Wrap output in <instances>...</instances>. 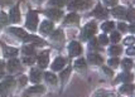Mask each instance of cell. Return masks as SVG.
Wrapping results in <instances>:
<instances>
[{
    "instance_id": "1",
    "label": "cell",
    "mask_w": 135,
    "mask_h": 97,
    "mask_svg": "<svg viewBox=\"0 0 135 97\" xmlns=\"http://www.w3.org/2000/svg\"><path fill=\"white\" fill-rule=\"evenodd\" d=\"M9 32L10 33H13L14 35H17V37H19L22 40H24V42H35V43H38V44H42L43 42L41 40V38H38V37H34V35H30L28 34L24 29H20V28H10L9 29Z\"/></svg>"
},
{
    "instance_id": "2",
    "label": "cell",
    "mask_w": 135,
    "mask_h": 97,
    "mask_svg": "<svg viewBox=\"0 0 135 97\" xmlns=\"http://www.w3.org/2000/svg\"><path fill=\"white\" fill-rule=\"evenodd\" d=\"M96 24L95 23H88L85 25V28L82 30V34H81V38L83 40H88L90 38H92V35L96 33Z\"/></svg>"
},
{
    "instance_id": "3",
    "label": "cell",
    "mask_w": 135,
    "mask_h": 97,
    "mask_svg": "<svg viewBox=\"0 0 135 97\" xmlns=\"http://www.w3.org/2000/svg\"><path fill=\"white\" fill-rule=\"evenodd\" d=\"M91 6V1L90 0H70L68 3V8L70 9H87Z\"/></svg>"
},
{
    "instance_id": "4",
    "label": "cell",
    "mask_w": 135,
    "mask_h": 97,
    "mask_svg": "<svg viewBox=\"0 0 135 97\" xmlns=\"http://www.w3.org/2000/svg\"><path fill=\"white\" fill-rule=\"evenodd\" d=\"M38 25V14L33 10H30L28 13V17H27V28L30 30H35Z\"/></svg>"
},
{
    "instance_id": "5",
    "label": "cell",
    "mask_w": 135,
    "mask_h": 97,
    "mask_svg": "<svg viewBox=\"0 0 135 97\" xmlns=\"http://www.w3.org/2000/svg\"><path fill=\"white\" fill-rule=\"evenodd\" d=\"M14 86V78L13 77H8L4 80V82L0 83V95H5L6 92L9 91Z\"/></svg>"
},
{
    "instance_id": "6",
    "label": "cell",
    "mask_w": 135,
    "mask_h": 97,
    "mask_svg": "<svg viewBox=\"0 0 135 97\" xmlns=\"http://www.w3.org/2000/svg\"><path fill=\"white\" fill-rule=\"evenodd\" d=\"M68 49H70V56H71V57L78 56V54H81V52H82L81 44H80L78 42H71Z\"/></svg>"
},
{
    "instance_id": "7",
    "label": "cell",
    "mask_w": 135,
    "mask_h": 97,
    "mask_svg": "<svg viewBox=\"0 0 135 97\" xmlns=\"http://www.w3.org/2000/svg\"><path fill=\"white\" fill-rule=\"evenodd\" d=\"M66 63H67V59H66V58L57 57L56 59H54L53 64H52V69H54V71H61V69L65 67Z\"/></svg>"
},
{
    "instance_id": "8",
    "label": "cell",
    "mask_w": 135,
    "mask_h": 97,
    "mask_svg": "<svg viewBox=\"0 0 135 97\" xmlns=\"http://www.w3.org/2000/svg\"><path fill=\"white\" fill-rule=\"evenodd\" d=\"M46 15H47L48 18H51V19L58 20V19L62 18L63 13L61 12V10H58V9H48L47 12H46Z\"/></svg>"
},
{
    "instance_id": "9",
    "label": "cell",
    "mask_w": 135,
    "mask_h": 97,
    "mask_svg": "<svg viewBox=\"0 0 135 97\" xmlns=\"http://www.w3.org/2000/svg\"><path fill=\"white\" fill-rule=\"evenodd\" d=\"M48 52H42L38 57V63H39V67L42 68H46L48 66Z\"/></svg>"
},
{
    "instance_id": "10",
    "label": "cell",
    "mask_w": 135,
    "mask_h": 97,
    "mask_svg": "<svg viewBox=\"0 0 135 97\" xmlns=\"http://www.w3.org/2000/svg\"><path fill=\"white\" fill-rule=\"evenodd\" d=\"M92 15H94V17H96V18H100V19H102V18L107 17V12H106L105 9H104V8L99 4V5L96 6V9L92 12Z\"/></svg>"
},
{
    "instance_id": "11",
    "label": "cell",
    "mask_w": 135,
    "mask_h": 97,
    "mask_svg": "<svg viewBox=\"0 0 135 97\" xmlns=\"http://www.w3.org/2000/svg\"><path fill=\"white\" fill-rule=\"evenodd\" d=\"M10 22L13 23H19L20 22V14H19V10H18V8H13L12 10H10Z\"/></svg>"
},
{
    "instance_id": "12",
    "label": "cell",
    "mask_w": 135,
    "mask_h": 97,
    "mask_svg": "<svg viewBox=\"0 0 135 97\" xmlns=\"http://www.w3.org/2000/svg\"><path fill=\"white\" fill-rule=\"evenodd\" d=\"M19 67H20V63H19L18 59H10L9 63H8V69H9L10 72H15V71H18Z\"/></svg>"
},
{
    "instance_id": "13",
    "label": "cell",
    "mask_w": 135,
    "mask_h": 97,
    "mask_svg": "<svg viewBox=\"0 0 135 97\" xmlns=\"http://www.w3.org/2000/svg\"><path fill=\"white\" fill-rule=\"evenodd\" d=\"M53 29V24L51 22H43L41 25V32L43 34H48L51 33V30Z\"/></svg>"
},
{
    "instance_id": "14",
    "label": "cell",
    "mask_w": 135,
    "mask_h": 97,
    "mask_svg": "<svg viewBox=\"0 0 135 97\" xmlns=\"http://www.w3.org/2000/svg\"><path fill=\"white\" fill-rule=\"evenodd\" d=\"M112 14L118 18H123L126 15V10H125V8H123V6H116V8L112 9Z\"/></svg>"
},
{
    "instance_id": "15",
    "label": "cell",
    "mask_w": 135,
    "mask_h": 97,
    "mask_svg": "<svg viewBox=\"0 0 135 97\" xmlns=\"http://www.w3.org/2000/svg\"><path fill=\"white\" fill-rule=\"evenodd\" d=\"M86 67H87V64H86V61H85L83 58H81V59H77L76 62H75V68H76L77 71H80V72L85 71V69H86Z\"/></svg>"
},
{
    "instance_id": "16",
    "label": "cell",
    "mask_w": 135,
    "mask_h": 97,
    "mask_svg": "<svg viewBox=\"0 0 135 97\" xmlns=\"http://www.w3.org/2000/svg\"><path fill=\"white\" fill-rule=\"evenodd\" d=\"M4 56L6 57H14L18 54V49L17 48H13V47H4Z\"/></svg>"
},
{
    "instance_id": "17",
    "label": "cell",
    "mask_w": 135,
    "mask_h": 97,
    "mask_svg": "<svg viewBox=\"0 0 135 97\" xmlns=\"http://www.w3.org/2000/svg\"><path fill=\"white\" fill-rule=\"evenodd\" d=\"M41 71L39 69H32V72H30V81H33V82H39L41 81Z\"/></svg>"
},
{
    "instance_id": "18",
    "label": "cell",
    "mask_w": 135,
    "mask_h": 97,
    "mask_svg": "<svg viewBox=\"0 0 135 97\" xmlns=\"http://www.w3.org/2000/svg\"><path fill=\"white\" fill-rule=\"evenodd\" d=\"M88 61L92 63V64H101L102 63V57L99 56V54H90L88 56Z\"/></svg>"
},
{
    "instance_id": "19",
    "label": "cell",
    "mask_w": 135,
    "mask_h": 97,
    "mask_svg": "<svg viewBox=\"0 0 135 97\" xmlns=\"http://www.w3.org/2000/svg\"><path fill=\"white\" fill-rule=\"evenodd\" d=\"M80 20V17L77 15V14H75V13H72V14H70V15H67L65 19V23L67 24H71V23H77Z\"/></svg>"
},
{
    "instance_id": "20",
    "label": "cell",
    "mask_w": 135,
    "mask_h": 97,
    "mask_svg": "<svg viewBox=\"0 0 135 97\" xmlns=\"http://www.w3.org/2000/svg\"><path fill=\"white\" fill-rule=\"evenodd\" d=\"M44 78H46L47 82L51 83V85H56V83H57V77H56L53 73H49V72L44 73Z\"/></svg>"
},
{
    "instance_id": "21",
    "label": "cell",
    "mask_w": 135,
    "mask_h": 97,
    "mask_svg": "<svg viewBox=\"0 0 135 97\" xmlns=\"http://www.w3.org/2000/svg\"><path fill=\"white\" fill-rule=\"evenodd\" d=\"M131 80H133V74H131V73H128V72H125V73L120 74L116 81H124V82H129V81H131Z\"/></svg>"
},
{
    "instance_id": "22",
    "label": "cell",
    "mask_w": 135,
    "mask_h": 97,
    "mask_svg": "<svg viewBox=\"0 0 135 97\" xmlns=\"http://www.w3.org/2000/svg\"><path fill=\"white\" fill-rule=\"evenodd\" d=\"M43 92V87L42 86H35V87H30L29 90L27 91V93H42Z\"/></svg>"
},
{
    "instance_id": "23",
    "label": "cell",
    "mask_w": 135,
    "mask_h": 97,
    "mask_svg": "<svg viewBox=\"0 0 135 97\" xmlns=\"http://www.w3.org/2000/svg\"><path fill=\"white\" fill-rule=\"evenodd\" d=\"M65 4H66V0H49V5L57 6V8H61Z\"/></svg>"
},
{
    "instance_id": "24",
    "label": "cell",
    "mask_w": 135,
    "mask_h": 97,
    "mask_svg": "<svg viewBox=\"0 0 135 97\" xmlns=\"http://www.w3.org/2000/svg\"><path fill=\"white\" fill-rule=\"evenodd\" d=\"M133 90H134L133 85H124L123 87L120 88V92H121V93H131Z\"/></svg>"
},
{
    "instance_id": "25",
    "label": "cell",
    "mask_w": 135,
    "mask_h": 97,
    "mask_svg": "<svg viewBox=\"0 0 135 97\" xmlns=\"http://www.w3.org/2000/svg\"><path fill=\"white\" fill-rule=\"evenodd\" d=\"M112 28H114V23L112 22H105V23L101 25V29L104 32H110Z\"/></svg>"
},
{
    "instance_id": "26",
    "label": "cell",
    "mask_w": 135,
    "mask_h": 97,
    "mask_svg": "<svg viewBox=\"0 0 135 97\" xmlns=\"http://www.w3.org/2000/svg\"><path fill=\"white\" fill-rule=\"evenodd\" d=\"M120 53H121V47L112 46L111 48H110V54H111V56H119Z\"/></svg>"
},
{
    "instance_id": "27",
    "label": "cell",
    "mask_w": 135,
    "mask_h": 97,
    "mask_svg": "<svg viewBox=\"0 0 135 97\" xmlns=\"http://www.w3.org/2000/svg\"><path fill=\"white\" fill-rule=\"evenodd\" d=\"M52 39L53 40H62L63 39V32L62 30H57L52 34Z\"/></svg>"
},
{
    "instance_id": "28",
    "label": "cell",
    "mask_w": 135,
    "mask_h": 97,
    "mask_svg": "<svg viewBox=\"0 0 135 97\" xmlns=\"http://www.w3.org/2000/svg\"><path fill=\"white\" fill-rule=\"evenodd\" d=\"M8 23V15L4 12H0V27L5 25Z\"/></svg>"
},
{
    "instance_id": "29",
    "label": "cell",
    "mask_w": 135,
    "mask_h": 97,
    "mask_svg": "<svg viewBox=\"0 0 135 97\" xmlns=\"http://www.w3.org/2000/svg\"><path fill=\"white\" fill-rule=\"evenodd\" d=\"M23 53H24V54H28V56L34 54V47H32V46L24 47V48H23Z\"/></svg>"
},
{
    "instance_id": "30",
    "label": "cell",
    "mask_w": 135,
    "mask_h": 97,
    "mask_svg": "<svg viewBox=\"0 0 135 97\" xmlns=\"http://www.w3.org/2000/svg\"><path fill=\"white\" fill-rule=\"evenodd\" d=\"M123 67H124V69H125V71L130 69L131 67H133V61H131V59H124Z\"/></svg>"
},
{
    "instance_id": "31",
    "label": "cell",
    "mask_w": 135,
    "mask_h": 97,
    "mask_svg": "<svg viewBox=\"0 0 135 97\" xmlns=\"http://www.w3.org/2000/svg\"><path fill=\"white\" fill-rule=\"evenodd\" d=\"M110 40H111V42H114V43L119 42V40H120V34H119L118 32H114V33L111 34V37H110Z\"/></svg>"
},
{
    "instance_id": "32",
    "label": "cell",
    "mask_w": 135,
    "mask_h": 97,
    "mask_svg": "<svg viewBox=\"0 0 135 97\" xmlns=\"http://www.w3.org/2000/svg\"><path fill=\"white\" fill-rule=\"evenodd\" d=\"M99 42H100L101 44L106 46V44L109 43V38H107V37H106L105 34H102V35H100V37H99Z\"/></svg>"
},
{
    "instance_id": "33",
    "label": "cell",
    "mask_w": 135,
    "mask_h": 97,
    "mask_svg": "<svg viewBox=\"0 0 135 97\" xmlns=\"http://www.w3.org/2000/svg\"><path fill=\"white\" fill-rule=\"evenodd\" d=\"M70 72H71V67H68V68L66 69L65 72H62V73H61V78H62V80L65 81L66 78L68 77V74H70Z\"/></svg>"
},
{
    "instance_id": "34",
    "label": "cell",
    "mask_w": 135,
    "mask_h": 97,
    "mask_svg": "<svg viewBox=\"0 0 135 97\" xmlns=\"http://www.w3.org/2000/svg\"><path fill=\"white\" fill-rule=\"evenodd\" d=\"M109 64L112 66V67H116V66L119 64V59L118 58H111V59L109 61Z\"/></svg>"
},
{
    "instance_id": "35",
    "label": "cell",
    "mask_w": 135,
    "mask_h": 97,
    "mask_svg": "<svg viewBox=\"0 0 135 97\" xmlns=\"http://www.w3.org/2000/svg\"><path fill=\"white\" fill-rule=\"evenodd\" d=\"M105 4L106 5H110V6H114L118 4V0H105Z\"/></svg>"
},
{
    "instance_id": "36",
    "label": "cell",
    "mask_w": 135,
    "mask_h": 97,
    "mask_svg": "<svg viewBox=\"0 0 135 97\" xmlns=\"http://www.w3.org/2000/svg\"><path fill=\"white\" fill-rule=\"evenodd\" d=\"M128 19H129L130 22H133V20H134V10H133V9L128 13Z\"/></svg>"
},
{
    "instance_id": "37",
    "label": "cell",
    "mask_w": 135,
    "mask_h": 97,
    "mask_svg": "<svg viewBox=\"0 0 135 97\" xmlns=\"http://www.w3.org/2000/svg\"><path fill=\"white\" fill-rule=\"evenodd\" d=\"M118 27H119V29H120L121 32H125V30L128 29V25H126V24H124V23H120Z\"/></svg>"
},
{
    "instance_id": "38",
    "label": "cell",
    "mask_w": 135,
    "mask_h": 97,
    "mask_svg": "<svg viewBox=\"0 0 135 97\" xmlns=\"http://www.w3.org/2000/svg\"><path fill=\"white\" fill-rule=\"evenodd\" d=\"M4 76V64L3 62H0V78Z\"/></svg>"
},
{
    "instance_id": "39",
    "label": "cell",
    "mask_w": 135,
    "mask_h": 97,
    "mask_svg": "<svg viewBox=\"0 0 135 97\" xmlns=\"http://www.w3.org/2000/svg\"><path fill=\"white\" fill-rule=\"evenodd\" d=\"M133 42H134V38H133V37H129V38L125 39V44H131Z\"/></svg>"
},
{
    "instance_id": "40",
    "label": "cell",
    "mask_w": 135,
    "mask_h": 97,
    "mask_svg": "<svg viewBox=\"0 0 135 97\" xmlns=\"http://www.w3.org/2000/svg\"><path fill=\"white\" fill-rule=\"evenodd\" d=\"M90 47H91V48H96V47H97V40L96 39H92L91 40V43H90Z\"/></svg>"
},
{
    "instance_id": "41",
    "label": "cell",
    "mask_w": 135,
    "mask_h": 97,
    "mask_svg": "<svg viewBox=\"0 0 135 97\" xmlns=\"http://www.w3.org/2000/svg\"><path fill=\"white\" fill-rule=\"evenodd\" d=\"M19 80H20V85H25V83H27V77H25V76H22Z\"/></svg>"
},
{
    "instance_id": "42",
    "label": "cell",
    "mask_w": 135,
    "mask_h": 97,
    "mask_svg": "<svg viewBox=\"0 0 135 97\" xmlns=\"http://www.w3.org/2000/svg\"><path fill=\"white\" fill-rule=\"evenodd\" d=\"M102 69H104V72H105L106 74H109V76H112V72H111V71H110L109 68H106V67H104Z\"/></svg>"
},
{
    "instance_id": "43",
    "label": "cell",
    "mask_w": 135,
    "mask_h": 97,
    "mask_svg": "<svg viewBox=\"0 0 135 97\" xmlns=\"http://www.w3.org/2000/svg\"><path fill=\"white\" fill-rule=\"evenodd\" d=\"M24 62L27 63V64H30V63L33 62V59H32V58H25V59H24Z\"/></svg>"
},
{
    "instance_id": "44",
    "label": "cell",
    "mask_w": 135,
    "mask_h": 97,
    "mask_svg": "<svg viewBox=\"0 0 135 97\" xmlns=\"http://www.w3.org/2000/svg\"><path fill=\"white\" fill-rule=\"evenodd\" d=\"M128 53H129V54H134V51H133V48H129Z\"/></svg>"
},
{
    "instance_id": "45",
    "label": "cell",
    "mask_w": 135,
    "mask_h": 97,
    "mask_svg": "<svg viewBox=\"0 0 135 97\" xmlns=\"http://www.w3.org/2000/svg\"><path fill=\"white\" fill-rule=\"evenodd\" d=\"M37 1H42V0H37Z\"/></svg>"
}]
</instances>
